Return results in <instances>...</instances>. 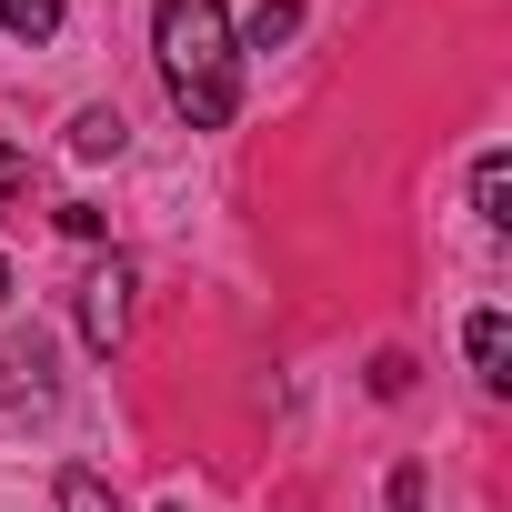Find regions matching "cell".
I'll return each instance as SVG.
<instances>
[{"instance_id": "cell-8", "label": "cell", "mask_w": 512, "mask_h": 512, "mask_svg": "<svg viewBox=\"0 0 512 512\" xmlns=\"http://www.w3.org/2000/svg\"><path fill=\"white\" fill-rule=\"evenodd\" d=\"M292 31H302L292 0H262V11H251V41H262V51H272V41H292Z\"/></svg>"}, {"instance_id": "cell-1", "label": "cell", "mask_w": 512, "mask_h": 512, "mask_svg": "<svg viewBox=\"0 0 512 512\" xmlns=\"http://www.w3.org/2000/svg\"><path fill=\"white\" fill-rule=\"evenodd\" d=\"M151 51H161V81L181 101L191 131H221L241 111V71H231V21L221 0H161L151 11Z\"/></svg>"}, {"instance_id": "cell-9", "label": "cell", "mask_w": 512, "mask_h": 512, "mask_svg": "<svg viewBox=\"0 0 512 512\" xmlns=\"http://www.w3.org/2000/svg\"><path fill=\"white\" fill-rule=\"evenodd\" d=\"M21 191H31V151H11V141H0V211H11Z\"/></svg>"}, {"instance_id": "cell-4", "label": "cell", "mask_w": 512, "mask_h": 512, "mask_svg": "<svg viewBox=\"0 0 512 512\" xmlns=\"http://www.w3.org/2000/svg\"><path fill=\"white\" fill-rule=\"evenodd\" d=\"M472 201H482V221H492V231L512 221V161H502V151H482V161H472Z\"/></svg>"}, {"instance_id": "cell-3", "label": "cell", "mask_w": 512, "mask_h": 512, "mask_svg": "<svg viewBox=\"0 0 512 512\" xmlns=\"http://www.w3.org/2000/svg\"><path fill=\"white\" fill-rule=\"evenodd\" d=\"M472 372H482L492 392L512 382V322H502V312H472Z\"/></svg>"}, {"instance_id": "cell-10", "label": "cell", "mask_w": 512, "mask_h": 512, "mask_svg": "<svg viewBox=\"0 0 512 512\" xmlns=\"http://www.w3.org/2000/svg\"><path fill=\"white\" fill-rule=\"evenodd\" d=\"M0 302H11V251H0Z\"/></svg>"}, {"instance_id": "cell-5", "label": "cell", "mask_w": 512, "mask_h": 512, "mask_svg": "<svg viewBox=\"0 0 512 512\" xmlns=\"http://www.w3.org/2000/svg\"><path fill=\"white\" fill-rule=\"evenodd\" d=\"M0 21H11V41H51L61 31V0H0Z\"/></svg>"}, {"instance_id": "cell-7", "label": "cell", "mask_w": 512, "mask_h": 512, "mask_svg": "<svg viewBox=\"0 0 512 512\" xmlns=\"http://www.w3.org/2000/svg\"><path fill=\"white\" fill-rule=\"evenodd\" d=\"M71 141H81L91 161H111V151H121V111H81V121H71Z\"/></svg>"}, {"instance_id": "cell-2", "label": "cell", "mask_w": 512, "mask_h": 512, "mask_svg": "<svg viewBox=\"0 0 512 512\" xmlns=\"http://www.w3.org/2000/svg\"><path fill=\"white\" fill-rule=\"evenodd\" d=\"M121 332H131V272H121V262H101V272L81 282V342H91V352H111Z\"/></svg>"}, {"instance_id": "cell-6", "label": "cell", "mask_w": 512, "mask_h": 512, "mask_svg": "<svg viewBox=\"0 0 512 512\" xmlns=\"http://www.w3.org/2000/svg\"><path fill=\"white\" fill-rule=\"evenodd\" d=\"M61 512H121V492L101 472H61Z\"/></svg>"}]
</instances>
